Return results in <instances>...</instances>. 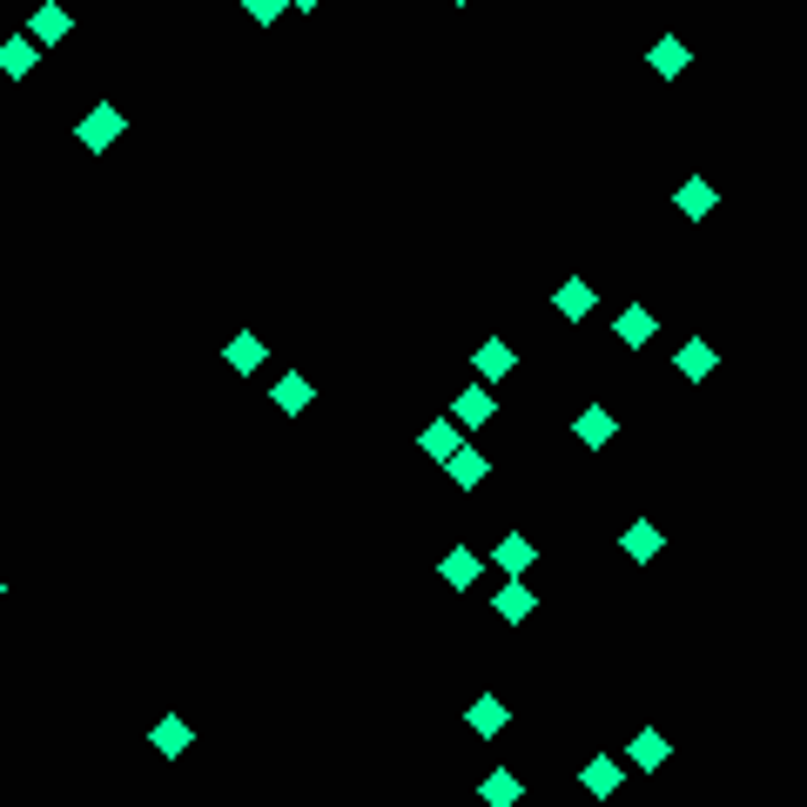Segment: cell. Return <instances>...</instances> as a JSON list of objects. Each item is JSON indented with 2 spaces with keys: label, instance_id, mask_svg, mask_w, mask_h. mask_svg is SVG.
<instances>
[{
  "label": "cell",
  "instance_id": "13",
  "mask_svg": "<svg viewBox=\"0 0 807 807\" xmlns=\"http://www.w3.org/2000/svg\"><path fill=\"white\" fill-rule=\"evenodd\" d=\"M438 573H444V586H451V593H471V586H478V573H484V558H478L471 545H451Z\"/></svg>",
  "mask_w": 807,
  "mask_h": 807
},
{
  "label": "cell",
  "instance_id": "9",
  "mask_svg": "<svg viewBox=\"0 0 807 807\" xmlns=\"http://www.w3.org/2000/svg\"><path fill=\"white\" fill-rule=\"evenodd\" d=\"M148 747H155L161 761H176V754H189V747H196V726L169 713V720H155V726H148Z\"/></svg>",
  "mask_w": 807,
  "mask_h": 807
},
{
  "label": "cell",
  "instance_id": "21",
  "mask_svg": "<svg viewBox=\"0 0 807 807\" xmlns=\"http://www.w3.org/2000/svg\"><path fill=\"white\" fill-rule=\"evenodd\" d=\"M518 794H525V780H518L512 767H499V774L478 780V800H484V807H518Z\"/></svg>",
  "mask_w": 807,
  "mask_h": 807
},
{
  "label": "cell",
  "instance_id": "3",
  "mask_svg": "<svg viewBox=\"0 0 807 807\" xmlns=\"http://www.w3.org/2000/svg\"><path fill=\"white\" fill-rule=\"evenodd\" d=\"M270 404H276V411H283V418H303V411H310V404H316V384H310L303 370H283V377L270 384Z\"/></svg>",
  "mask_w": 807,
  "mask_h": 807
},
{
  "label": "cell",
  "instance_id": "8",
  "mask_svg": "<svg viewBox=\"0 0 807 807\" xmlns=\"http://www.w3.org/2000/svg\"><path fill=\"white\" fill-rule=\"evenodd\" d=\"M573 438H579L586 451H606V444L619 438V418H612V411H599V404H586V411L573 418Z\"/></svg>",
  "mask_w": 807,
  "mask_h": 807
},
{
  "label": "cell",
  "instance_id": "19",
  "mask_svg": "<svg viewBox=\"0 0 807 807\" xmlns=\"http://www.w3.org/2000/svg\"><path fill=\"white\" fill-rule=\"evenodd\" d=\"M222 357H229V370H235V377H250V370H263V357H270V350H263V337H256V331H235Z\"/></svg>",
  "mask_w": 807,
  "mask_h": 807
},
{
  "label": "cell",
  "instance_id": "27",
  "mask_svg": "<svg viewBox=\"0 0 807 807\" xmlns=\"http://www.w3.org/2000/svg\"><path fill=\"white\" fill-rule=\"evenodd\" d=\"M451 8H471V0H451Z\"/></svg>",
  "mask_w": 807,
  "mask_h": 807
},
{
  "label": "cell",
  "instance_id": "17",
  "mask_svg": "<svg viewBox=\"0 0 807 807\" xmlns=\"http://www.w3.org/2000/svg\"><path fill=\"white\" fill-rule=\"evenodd\" d=\"M673 202H680V216H687V222H706V216H713V202H720V189H713L706 176H687Z\"/></svg>",
  "mask_w": 807,
  "mask_h": 807
},
{
  "label": "cell",
  "instance_id": "12",
  "mask_svg": "<svg viewBox=\"0 0 807 807\" xmlns=\"http://www.w3.org/2000/svg\"><path fill=\"white\" fill-rule=\"evenodd\" d=\"M593 303H599V296H593V283H586V276H565V283H558V296H552V310H558L565 323H586V316H593Z\"/></svg>",
  "mask_w": 807,
  "mask_h": 807
},
{
  "label": "cell",
  "instance_id": "10",
  "mask_svg": "<svg viewBox=\"0 0 807 807\" xmlns=\"http://www.w3.org/2000/svg\"><path fill=\"white\" fill-rule=\"evenodd\" d=\"M619 780H626V767H619L612 754H593V761L579 767V787H586L593 800H612V794H619Z\"/></svg>",
  "mask_w": 807,
  "mask_h": 807
},
{
  "label": "cell",
  "instance_id": "23",
  "mask_svg": "<svg viewBox=\"0 0 807 807\" xmlns=\"http://www.w3.org/2000/svg\"><path fill=\"white\" fill-rule=\"evenodd\" d=\"M418 444H425L438 464H451V458L464 451V444H458V418H438V425H425V431H418Z\"/></svg>",
  "mask_w": 807,
  "mask_h": 807
},
{
  "label": "cell",
  "instance_id": "4",
  "mask_svg": "<svg viewBox=\"0 0 807 807\" xmlns=\"http://www.w3.org/2000/svg\"><path fill=\"white\" fill-rule=\"evenodd\" d=\"M41 67V41L21 28V34H8V41H0V74H8V81H28Z\"/></svg>",
  "mask_w": 807,
  "mask_h": 807
},
{
  "label": "cell",
  "instance_id": "11",
  "mask_svg": "<svg viewBox=\"0 0 807 807\" xmlns=\"http://www.w3.org/2000/svg\"><path fill=\"white\" fill-rule=\"evenodd\" d=\"M492 565H499V573H512V579H525L532 565H538V545H532L525 532H505V538H499V552H492Z\"/></svg>",
  "mask_w": 807,
  "mask_h": 807
},
{
  "label": "cell",
  "instance_id": "14",
  "mask_svg": "<svg viewBox=\"0 0 807 807\" xmlns=\"http://www.w3.org/2000/svg\"><path fill=\"white\" fill-rule=\"evenodd\" d=\"M492 411H499V404H492V390H484V384H464V390L451 397V418H458V425H471V431H478V425H492Z\"/></svg>",
  "mask_w": 807,
  "mask_h": 807
},
{
  "label": "cell",
  "instance_id": "25",
  "mask_svg": "<svg viewBox=\"0 0 807 807\" xmlns=\"http://www.w3.org/2000/svg\"><path fill=\"white\" fill-rule=\"evenodd\" d=\"M242 14H250V21H263V28H276V21L290 14V0H242Z\"/></svg>",
  "mask_w": 807,
  "mask_h": 807
},
{
  "label": "cell",
  "instance_id": "15",
  "mask_svg": "<svg viewBox=\"0 0 807 807\" xmlns=\"http://www.w3.org/2000/svg\"><path fill=\"white\" fill-rule=\"evenodd\" d=\"M471 370H478V384H499V377H512V370H518V357H512V344H499V337H492V344H478V350H471Z\"/></svg>",
  "mask_w": 807,
  "mask_h": 807
},
{
  "label": "cell",
  "instance_id": "20",
  "mask_svg": "<svg viewBox=\"0 0 807 807\" xmlns=\"http://www.w3.org/2000/svg\"><path fill=\"white\" fill-rule=\"evenodd\" d=\"M612 331H619V344H653V331H660V316L653 310H646V303H632V310H619V323H612Z\"/></svg>",
  "mask_w": 807,
  "mask_h": 807
},
{
  "label": "cell",
  "instance_id": "5",
  "mask_svg": "<svg viewBox=\"0 0 807 807\" xmlns=\"http://www.w3.org/2000/svg\"><path fill=\"white\" fill-rule=\"evenodd\" d=\"M28 34H34V41H41V48H61V41H67V34H74V14H67V8H61V0H41V8H34V14H28Z\"/></svg>",
  "mask_w": 807,
  "mask_h": 807
},
{
  "label": "cell",
  "instance_id": "1",
  "mask_svg": "<svg viewBox=\"0 0 807 807\" xmlns=\"http://www.w3.org/2000/svg\"><path fill=\"white\" fill-rule=\"evenodd\" d=\"M122 135H128V115H122L115 102H95L88 115H81V122H74V142H81V148H88V155H108V148H115Z\"/></svg>",
  "mask_w": 807,
  "mask_h": 807
},
{
  "label": "cell",
  "instance_id": "24",
  "mask_svg": "<svg viewBox=\"0 0 807 807\" xmlns=\"http://www.w3.org/2000/svg\"><path fill=\"white\" fill-rule=\"evenodd\" d=\"M492 606H499V619H505V626H525L538 599H532V586H525V579H512V586H505V593H499Z\"/></svg>",
  "mask_w": 807,
  "mask_h": 807
},
{
  "label": "cell",
  "instance_id": "22",
  "mask_svg": "<svg viewBox=\"0 0 807 807\" xmlns=\"http://www.w3.org/2000/svg\"><path fill=\"white\" fill-rule=\"evenodd\" d=\"M687 61H693V54H687V41H680V34H667V41L646 48V67L667 74V81H673V74H687Z\"/></svg>",
  "mask_w": 807,
  "mask_h": 807
},
{
  "label": "cell",
  "instance_id": "26",
  "mask_svg": "<svg viewBox=\"0 0 807 807\" xmlns=\"http://www.w3.org/2000/svg\"><path fill=\"white\" fill-rule=\"evenodd\" d=\"M323 8V0H290V14H316Z\"/></svg>",
  "mask_w": 807,
  "mask_h": 807
},
{
  "label": "cell",
  "instance_id": "2",
  "mask_svg": "<svg viewBox=\"0 0 807 807\" xmlns=\"http://www.w3.org/2000/svg\"><path fill=\"white\" fill-rule=\"evenodd\" d=\"M464 726H471V734H478V741H499V734H505V726H512V706H505L499 693H478V700L464 706Z\"/></svg>",
  "mask_w": 807,
  "mask_h": 807
},
{
  "label": "cell",
  "instance_id": "7",
  "mask_svg": "<svg viewBox=\"0 0 807 807\" xmlns=\"http://www.w3.org/2000/svg\"><path fill=\"white\" fill-rule=\"evenodd\" d=\"M626 761H632L639 774H660V767L673 761V741H667V734H653V726H639L632 747H626Z\"/></svg>",
  "mask_w": 807,
  "mask_h": 807
},
{
  "label": "cell",
  "instance_id": "6",
  "mask_svg": "<svg viewBox=\"0 0 807 807\" xmlns=\"http://www.w3.org/2000/svg\"><path fill=\"white\" fill-rule=\"evenodd\" d=\"M619 552H626V558H639V565H653V558L667 552V532H660L653 518H632V525L619 532Z\"/></svg>",
  "mask_w": 807,
  "mask_h": 807
},
{
  "label": "cell",
  "instance_id": "18",
  "mask_svg": "<svg viewBox=\"0 0 807 807\" xmlns=\"http://www.w3.org/2000/svg\"><path fill=\"white\" fill-rule=\"evenodd\" d=\"M713 364H720V350H713L706 337H693L687 350H673V370H680L687 384H706V377H713Z\"/></svg>",
  "mask_w": 807,
  "mask_h": 807
},
{
  "label": "cell",
  "instance_id": "16",
  "mask_svg": "<svg viewBox=\"0 0 807 807\" xmlns=\"http://www.w3.org/2000/svg\"><path fill=\"white\" fill-rule=\"evenodd\" d=\"M444 471H451V484H458V492H478V484L492 478V458H484L478 444H464V451H458V458H451Z\"/></svg>",
  "mask_w": 807,
  "mask_h": 807
}]
</instances>
